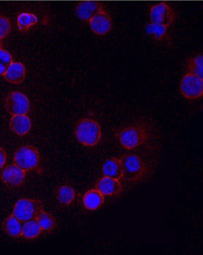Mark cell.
Returning a JSON list of instances; mask_svg holds the SVG:
<instances>
[{"label": "cell", "mask_w": 203, "mask_h": 255, "mask_svg": "<svg viewBox=\"0 0 203 255\" xmlns=\"http://www.w3.org/2000/svg\"><path fill=\"white\" fill-rule=\"evenodd\" d=\"M185 73L195 74L203 78V54L202 53L192 56L185 64Z\"/></svg>", "instance_id": "d6986e66"}, {"label": "cell", "mask_w": 203, "mask_h": 255, "mask_svg": "<svg viewBox=\"0 0 203 255\" xmlns=\"http://www.w3.org/2000/svg\"><path fill=\"white\" fill-rule=\"evenodd\" d=\"M7 65H4V64L0 63V76L1 77H3L5 74L6 71H7Z\"/></svg>", "instance_id": "4316f807"}, {"label": "cell", "mask_w": 203, "mask_h": 255, "mask_svg": "<svg viewBox=\"0 0 203 255\" xmlns=\"http://www.w3.org/2000/svg\"><path fill=\"white\" fill-rule=\"evenodd\" d=\"M144 30L146 34L155 42L172 45V39L168 27L149 22L145 24Z\"/></svg>", "instance_id": "4fadbf2b"}, {"label": "cell", "mask_w": 203, "mask_h": 255, "mask_svg": "<svg viewBox=\"0 0 203 255\" xmlns=\"http://www.w3.org/2000/svg\"><path fill=\"white\" fill-rule=\"evenodd\" d=\"M123 166L124 183L135 184L143 181L148 174V168L144 161L134 154H123L121 157Z\"/></svg>", "instance_id": "7a4b0ae2"}, {"label": "cell", "mask_w": 203, "mask_h": 255, "mask_svg": "<svg viewBox=\"0 0 203 255\" xmlns=\"http://www.w3.org/2000/svg\"><path fill=\"white\" fill-rule=\"evenodd\" d=\"M44 209L42 200L22 198L18 200L13 206V215L22 223L36 219L37 215Z\"/></svg>", "instance_id": "5b68a950"}, {"label": "cell", "mask_w": 203, "mask_h": 255, "mask_svg": "<svg viewBox=\"0 0 203 255\" xmlns=\"http://www.w3.org/2000/svg\"><path fill=\"white\" fill-rule=\"evenodd\" d=\"M74 133L81 145L89 148L96 146L102 137L101 126L95 120L91 118L80 120L75 126Z\"/></svg>", "instance_id": "3957f363"}, {"label": "cell", "mask_w": 203, "mask_h": 255, "mask_svg": "<svg viewBox=\"0 0 203 255\" xmlns=\"http://www.w3.org/2000/svg\"><path fill=\"white\" fill-rule=\"evenodd\" d=\"M36 219L43 232L51 233L57 228V222L55 217L44 209L37 215Z\"/></svg>", "instance_id": "44dd1931"}, {"label": "cell", "mask_w": 203, "mask_h": 255, "mask_svg": "<svg viewBox=\"0 0 203 255\" xmlns=\"http://www.w3.org/2000/svg\"><path fill=\"white\" fill-rule=\"evenodd\" d=\"M38 22L39 19L37 16L32 13H21L16 19L18 29L22 33L28 31L33 25H36Z\"/></svg>", "instance_id": "603a6c76"}, {"label": "cell", "mask_w": 203, "mask_h": 255, "mask_svg": "<svg viewBox=\"0 0 203 255\" xmlns=\"http://www.w3.org/2000/svg\"><path fill=\"white\" fill-rule=\"evenodd\" d=\"M6 161H7V153L4 148L0 147V169L4 166Z\"/></svg>", "instance_id": "484cf974"}, {"label": "cell", "mask_w": 203, "mask_h": 255, "mask_svg": "<svg viewBox=\"0 0 203 255\" xmlns=\"http://www.w3.org/2000/svg\"><path fill=\"white\" fill-rule=\"evenodd\" d=\"M148 15L150 22L164 25L168 28L173 25L177 18L176 12L172 6L165 1H161L151 6Z\"/></svg>", "instance_id": "52a82bcc"}, {"label": "cell", "mask_w": 203, "mask_h": 255, "mask_svg": "<svg viewBox=\"0 0 203 255\" xmlns=\"http://www.w3.org/2000/svg\"><path fill=\"white\" fill-rule=\"evenodd\" d=\"M13 163L26 172L37 171L40 165L39 150L36 146L31 145L20 147L13 154Z\"/></svg>", "instance_id": "277c9868"}, {"label": "cell", "mask_w": 203, "mask_h": 255, "mask_svg": "<svg viewBox=\"0 0 203 255\" xmlns=\"http://www.w3.org/2000/svg\"><path fill=\"white\" fill-rule=\"evenodd\" d=\"M4 106L7 113L11 116L28 115L30 111L29 99L20 92H10L6 97Z\"/></svg>", "instance_id": "ba28073f"}, {"label": "cell", "mask_w": 203, "mask_h": 255, "mask_svg": "<svg viewBox=\"0 0 203 255\" xmlns=\"http://www.w3.org/2000/svg\"><path fill=\"white\" fill-rule=\"evenodd\" d=\"M104 9L105 7L101 1H82L77 4L75 14L81 22H89L96 13Z\"/></svg>", "instance_id": "8fae6325"}, {"label": "cell", "mask_w": 203, "mask_h": 255, "mask_svg": "<svg viewBox=\"0 0 203 255\" xmlns=\"http://www.w3.org/2000/svg\"><path fill=\"white\" fill-rule=\"evenodd\" d=\"M151 137V129L146 124H138L121 129L118 140L123 148L134 150L146 143Z\"/></svg>", "instance_id": "6da1fadb"}, {"label": "cell", "mask_w": 203, "mask_h": 255, "mask_svg": "<svg viewBox=\"0 0 203 255\" xmlns=\"http://www.w3.org/2000/svg\"><path fill=\"white\" fill-rule=\"evenodd\" d=\"M57 200L64 206H69L75 198V191L73 188L68 185L60 186L56 192Z\"/></svg>", "instance_id": "7402d4cb"}, {"label": "cell", "mask_w": 203, "mask_h": 255, "mask_svg": "<svg viewBox=\"0 0 203 255\" xmlns=\"http://www.w3.org/2000/svg\"><path fill=\"white\" fill-rule=\"evenodd\" d=\"M42 232L43 231L41 229L36 219L30 220L22 224V238L28 241L37 239L42 235Z\"/></svg>", "instance_id": "ffe728a7"}, {"label": "cell", "mask_w": 203, "mask_h": 255, "mask_svg": "<svg viewBox=\"0 0 203 255\" xmlns=\"http://www.w3.org/2000/svg\"><path fill=\"white\" fill-rule=\"evenodd\" d=\"M88 23L91 31L98 36L108 34L113 28V19L105 9L96 13Z\"/></svg>", "instance_id": "9c48e42d"}, {"label": "cell", "mask_w": 203, "mask_h": 255, "mask_svg": "<svg viewBox=\"0 0 203 255\" xmlns=\"http://www.w3.org/2000/svg\"><path fill=\"white\" fill-rule=\"evenodd\" d=\"M180 92L184 98L196 100L203 96V78L195 74L185 73L180 80Z\"/></svg>", "instance_id": "8992f818"}, {"label": "cell", "mask_w": 203, "mask_h": 255, "mask_svg": "<svg viewBox=\"0 0 203 255\" xmlns=\"http://www.w3.org/2000/svg\"><path fill=\"white\" fill-rule=\"evenodd\" d=\"M1 178L6 186L13 188L19 187L25 183L26 171L19 168L16 164H10L1 171Z\"/></svg>", "instance_id": "30bf717a"}, {"label": "cell", "mask_w": 203, "mask_h": 255, "mask_svg": "<svg viewBox=\"0 0 203 255\" xmlns=\"http://www.w3.org/2000/svg\"><path fill=\"white\" fill-rule=\"evenodd\" d=\"M22 224L23 223L21 222L12 214L3 222V230L10 238L18 239L22 238Z\"/></svg>", "instance_id": "ac0fdd59"}, {"label": "cell", "mask_w": 203, "mask_h": 255, "mask_svg": "<svg viewBox=\"0 0 203 255\" xmlns=\"http://www.w3.org/2000/svg\"><path fill=\"white\" fill-rule=\"evenodd\" d=\"M95 188L104 197H118L123 190L122 182L111 177H104L98 179Z\"/></svg>", "instance_id": "7c38bea8"}, {"label": "cell", "mask_w": 203, "mask_h": 255, "mask_svg": "<svg viewBox=\"0 0 203 255\" xmlns=\"http://www.w3.org/2000/svg\"><path fill=\"white\" fill-rule=\"evenodd\" d=\"M11 31V23L6 16L0 15V39H5Z\"/></svg>", "instance_id": "cb8c5ba5"}, {"label": "cell", "mask_w": 203, "mask_h": 255, "mask_svg": "<svg viewBox=\"0 0 203 255\" xmlns=\"http://www.w3.org/2000/svg\"><path fill=\"white\" fill-rule=\"evenodd\" d=\"M102 174L105 177H111L122 182L124 172L121 158L113 157L107 159L103 164Z\"/></svg>", "instance_id": "2e32d148"}, {"label": "cell", "mask_w": 203, "mask_h": 255, "mask_svg": "<svg viewBox=\"0 0 203 255\" xmlns=\"http://www.w3.org/2000/svg\"><path fill=\"white\" fill-rule=\"evenodd\" d=\"M3 77L6 81L12 84H22L26 77L25 65L19 62H13L7 66V71Z\"/></svg>", "instance_id": "5bb4252c"}, {"label": "cell", "mask_w": 203, "mask_h": 255, "mask_svg": "<svg viewBox=\"0 0 203 255\" xmlns=\"http://www.w3.org/2000/svg\"><path fill=\"white\" fill-rule=\"evenodd\" d=\"M82 202L86 209L94 212L102 207L104 203V196L95 188L84 194Z\"/></svg>", "instance_id": "e0dca14e"}, {"label": "cell", "mask_w": 203, "mask_h": 255, "mask_svg": "<svg viewBox=\"0 0 203 255\" xmlns=\"http://www.w3.org/2000/svg\"><path fill=\"white\" fill-rule=\"evenodd\" d=\"M2 46H3L2 40H1V39H0V49H1V48H2Z\"/></svg>", "instance_id": "83f0119b"}, {"label": "cell", "mask_w": 203, "mask_h": 255, "mask_svg": "<svg viewBox=\"0 0 203 255\" xmlns=\"http://www.w3.org/2000/svg\"><path fill=\"white\" fill-rule=\"evenodd\" d=\"M31 120L27 115H14L10 120V128L18 136H23L29 133Z\"/></svg>", "instance_id": "9a60e30c"}, {"label": "cell", "mask_w": 203, "mask_h": 255, "mask_svg": "<svg viewBox=\"0 0 203 255\" xmlns=\"http://www.w3.org/2000/svg\"><path fill=\"white\" fill-rule=\"evenodd\" d=\"M0 63L4 64L7 66L13 63L12 54L8 51L3 48L0 49Z\"/></svg>", "instance_id": "d4e9b609"}]
</instances>
